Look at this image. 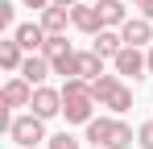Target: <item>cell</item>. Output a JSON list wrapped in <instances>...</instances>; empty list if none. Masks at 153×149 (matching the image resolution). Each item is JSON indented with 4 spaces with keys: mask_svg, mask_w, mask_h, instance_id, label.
<instances>
[{
    "mask_svg": "<svg viewBox=\"0 0 153 149\" xmlns=\"http://www.w3.org/2000/svg\"><path fill=\"white\" fill-rule=\"evenodd\" d=\"M87 128V141L100 149H128L137 145V133H132V124H124L120 116H95L91 124H83Z\"/></svg>",
    "mask_w": 153,
    "mask_h": 149,
    "instance_id": "7a4b0ae2",
    "label": "cell"
},
{
    "mask_svg": "<svg viewBox=\"0 0 153 149\" xmlns=\"http://www.w3.org/2000/svg\"><path fill=\"white\" fill-rule=\"evenodd\" d=\"M100 74H108V71H103V58L95 54V50H79V54H75V79L95 83Z\"/></svg>",
    "mask_w": 153,
    "mask_h": 149,
    "instance_id": "8fae6325",
    "label": "cell"
},
{
    "mask_svg": "<svg viewBox=\"0 0 153 149\" xmlns=\"http://www.w3.org/2000/svg\"><path fill=\"white\" fill-rule=\"evenodd\" d=\"M21 4H25V8H37V13H42V8H50L54 0H21Z\"/></svg>",
    "mask_w": 153,
    "mask_h": 149,
    "instance_id": "44dd1931",
    "label": "cell"
},
{
    "mask_svg": "<svg viewBox=\"0 0 153 149\" xmlns=\"http://www.w3.org/2000/svg\"><path fill=\"white\" fill-rule=\"evenodd\" d=\"M8 137H13V145H17V149H42V141H50V137H46V120H42V116H33V112L13 116Z\"/></svg>",
    "mask_w": 153,
    "mask_h": 149,
    "instance_id": "277c9868",
    "label": "cell"
},
{
    "mask_svg": "<svg viewBox=\"0 0 153 149\" xmlns=\"http://www.w3.org/2000/svg\"><path fill=\"white\" fill-rule=\"evenodd\" d=\"M132 8H137V17H149L153 21V0H132Z\"/></svg>",
    "mask_w": 153,
    "mask_h": 149,
    "instance_id": "ffe728a7",
    "label": "cell"
},
{
    "mask_svg": "<svg viewBox=\"0 0 153 149\" xmlns=\"http://www.w3.org/2000/svg\"><path fill=\"white\" fill-rule=\"evenodd\" d=\"M87 149H100V145H87Z\"/></svg>",
    "mask_w": 153,
    "mask_h": 149,
    "instance_id": "cb8c5ba5",
    "label": "cell"
},
{
    "mask_svg": "<svg viewBox=\"0 0 153 149\" xmlns=\"http://www.w3.org/2000/svg\"><path fill=\"white\" fill-rule=\"evenodd\" d=\"M137 145H141V149H153V120H145L141 128H137Z\"/></svg>",
    "mask_w": 153,
    "mask_h": 149,
    "instance_id": "d6986e66",
    "label": "cell"
},
{
    "mask_svg": "<svg viewBox=\"0 0 153 149\" xmlns=\"http://www.w3.org/2000/svg\"><path fill=\"white\" fill-rule=\"evenodd\" d=\"M112 71L120 74V79H132V83H141V79H149V58H145V50L124 46L116 58H112Z\"/></svg>",
    "mask_w": 153,
    "mask_h": 149,
    "instance_id": "5b68a950",
    "label": "cell"
},
{
    "mask_svg": "<svg viewBox=\"0 0 153 149\" xmlns=\"http://www.w3.org/2000/svg\"><path fill=\"white\" fill-rule=\"evenodd\" d=\"M33 91H37V87H33L29 79L13 74V79L4 83V91H0V104H4V108H29V104H33Z\"/></svg>",
    "mask_w": 153,
    "mask_h": 149,
    "instance_id": "52a82bcc",
    "label": "cell"
},
{
    "mask_svg": "<svg viewBox=\"0 0 153 149\" xmlns=\"http://www.w3.org/2000/svg\"><path fill=\"white\" fill-rule=\"evenodd\" d=\"M0 29H8V33L17 29V4L13 0H0Z\"/></svg>",
    "mask_w": 153,
    "mask_h": 149,
    "instance_id": "e0dca14e",
    "label": "cell"
},
{
    "mask_svg": "<svg viewBox=\"0 0 153 149\" xmlns=\"http://www.w3.org/2000/svg\"><path fill=\"white\" fill-rule=\"evenodd\" d=\"M124 46H137V50H149L153 46V21L149 17H128L124 29H120Z\"/></svg>",
    "mask_w": 153,
    "mask_h": 149,
    "instance_id": "ba28073f",
    "label": "cell"
},
{
    "mask_svg": "<svg viewBox=\"0 0 153 149\" xmlns=\"http://www.w3.org/2000/svg\"><path fill=\"white\" fill-rule=\"evenodd\" d=\"M62 116L66 124H91L95 120V95L87 79H66L62 83Z\"/></svg>",
    "mask_w": 153,
    "mask_h": 149,
    "instance_id": "6da1fadb",
    "label": "cell"
},
{
    "mask_svg": "<svg viewBox=\"0 0 153 149\" xmlns=\"http://www.w3.org/2000/svg\"><path fill=\"white\" fill-rule=\"evenodd\" d=\"M13 37L25 46V54H42V46H46V29H42V21H25V25H17L13 29Z\"/></svg>",
    "mask_w": 153,
    "mask_h": 149,
    "instance_id": "30bf717a",
    "label": "cell"
},
{
    "mask_svg": "<svg viewBox=\"0 0 153 149\" xmlns=\"http://www.w3.org/2000/svg\"><path fill=\"white\" fill-rule=\"evenodd\" d=\"M54 4H62V8H75V4H83V0H54Z\"/></svg>",
    "mask_w": 153,
    "mask_h": 149,
    "instance_id": "7402d4cb",
    "label": "cell"
},
{
    "mask_svg": "<svg viewBox=\"0 0 153 149\" xmlns=\"http://www.w3.org/2000/svg\"><path fill=\"white\" fill-rule=\"evenodd\" d=\"M91 50H95L100 58H116V54L124 50V37H120V29H100V33L91 37Z\"/></svg>",
    "mask_w": 153,
    "mask_h": 149,
    "instance_id": "5bb4252c",
    "label": "cell"
},
{
    "mask_svg": "<svg viewBox=\"0 0 153 149\" xmlns=\"http://www.w3.org/2000/svg\"><path fill=\"white\" fill-rule=\"evenodd\" d=\"M71 25H75L79 33H87V37H95V33L103 29L100 4H75V8H71Z\"/></svg>",
    "mask_w": 153,
    "mask_h": 149,
    "instance_id": "9c48e42d",
    "label": "cell"
},
{
    "mask_svg": "<svg viewBox=\"0 0 153 149\" xmlns=\"http://www.w3.org/2000/svg\"><path fill=\"white\" fill-rule=\"evenodd\" d=\"M46 149H83V145H79V137H71V133H54L50 141H46Z\"/></svg>",
    "mask_w": 153,
    "mask_h": 149,
    "instance_id": "ac0fdd59",
    "label": "cell"
},
{
    "mask_svg": "<svg viewBox=\"0 0 153 149\" xmlns=\"http://www.w3.org/2000/svg\"><path fill=\"white\" fill-rule=\"evenodd\" d=\"M29 112L33 116H42V120H54V116H62V87L54 91V87H37L33 91V104H29Z\"/></svg>",
    "mask_w": 153,
    "mask_h": 149,
    "instance_id": "8992f818",
    "label": "cell"
},
{
    "mask_svg": "<svg viewBox=\"0 0 153 149\" xmlns=\"http://www.w3.org/2000/svg\"><path fill=\"white\" fill-rule=\"evenodd\" d=\"M91 95L100 108H108L112 116H124L128 108H132V87H128L120 74H100L95 83H91Z\"/></svg>",
    "mask_w": 153,
    "mask_h": 149,
    "instance_id": "3957f363",
    "label": "cell"
},
{
    "mask_svg": "<svg viewBox=\"0 0 153 149\" xmlns=\"http://www.w3.org/2000/svg\"><path fill=\"white\" fill-rule=\"evenodd\" d=\"M50 74H54V66H50V58H46V54H29L25 62H21V79H29L33 87H42Z\"/></svg>",
    "mask_w": 153,
    "mask_h": 149,
    "instance_id": "7c38bea8",
    "label": "cell"
},
{
    "mask_svg": "<svg viewBox=\"0 0 153 149\" xmlns=\"http://www.w3.org/2000/svg\"><path fill=\"white\" fill-rule=\"evenodd\" d=\"M145 58H149V74H153V46H149V50H145Z\"/></svg>",
    "mask_w": 153,
    "mask_h": 149,
    "instance_id": "603a6c76",
    "label": "cell"
},
{
    "mask_svg": "<svg viewBox=\"0 0 153 149\" xmlns=\"http://www.w3.org/2000/svg\"><path fill=\"white\" fill-rule=\"evenodd\" d=\"M25 58H29V54H25V46H21V42H17L13 33H8V37L0 42V66H4V71L21 74V62H25Z\"/></svg>",
    "mask_w": 153,
    "mask_h": 149,
    "instance_id": "4fadbf2b",
    "label": "cell"
},
{
    "mask_svg": "<svg viewBox=\"0 0 153 149\" xmlns=\"http://www.w3.org/2000/svg\"><path fill=\"white\" fill-rule=\"evenodd\" d=\"M42 29L46 33H66V25H71V8H62V4H50V8H42Z\"/></svg>",
    "mask_w": 153,
    "mask_h": 149,
    "instance_id": "9a60e30c",
    "label": "cell"
},
{
    "mask_svg": "<svg viewBox=\"0 0 153 149\" xmlns=\"http://www.w3.org/2000/svg\"><path fill=\"white\" fill-rule=\"evenodd\" d=\"M100 4V17H103V29H124L128 13H124V0H95Z\"/></svg>",
    "mask_w": 153,
    "mask_h": 149,
    "instance_id": "2e32d148",
    "label": "cell"
}]
</instances>
